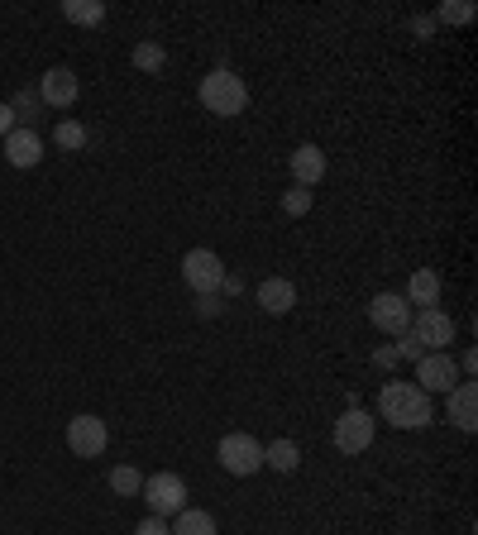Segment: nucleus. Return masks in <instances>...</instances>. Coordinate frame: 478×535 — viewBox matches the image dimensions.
Returning a JSON list of instances; mask_svg holds the SVG:
<instances>
[{
  "label": "nucleus",
  "mask_w": 478,
  "mask_h": 535,
  "mask_svg": "<svg viewBox=\"0 0 478 535\" xmlns=\"http://www.w3.org/2000/svg\"><path fill=\"white\" fill-rule=\"evenodd\" d=\"M440 287H445V282H440V273H435V268H416L402 297H407V306L426 311V306H435V301H440Z\"/></svg>",
  "instance_id": "dca6fc26"
},
{
  "label": "nucleus",
  "mask_w": 478,
  "mask_h": 535,
  "mask_svg": "<svg viewBox=\"0 0 478 535\" xmlns=\"http://www.w3.org/2000/svg\"><path fill=\"white\" fill-rule=\"evenodd\" d=\"M139 497L149 502V516H177L187 507V483H182V473H153L144 478Z\"/></svg>",
  "instance_id": "39448f33"
},
{
  "label": "nucleus",
  "mask_w": 478,
  "mask_h": 535,
  "mask_svg": "<svg viewBox=\"0 0 478 535\" xmlns=\"http://www.w3.org/2000/svg\"><path fill=\"white\" fill-rule=\"evenodd\" d=\"M397 359H426V349H421V340H416L412 330L397 335Z\"/></svg>",
  "instance_id": "a878e982"
},
{
  "label": "nucleus",
  "mask_w": 478,
  "mask_h": 535,
  "mask_svg": "<svg viewBox=\"0 0 478 535\" xmlns=\"http://www.w3.org/2000/svg\"><path fill=\"white\" fill-rule=\"evenodd\" d=\"M412 34H421V39H431V34H435V20H426V15H416V20H412Z\"/></svg>",
  "instance_id": "c85d7f7f"
},
{
  "label": "nucleus",
  "mask_w": 478,
  "mask_h": 535,
  "mask_svg": "<svg viewBox=\"0 0 478 535\" xmlns=\"http://www.w3.org/2000/svg\"><path fill=\"white\" fill-rule=\"evenodd\" d=\"M373 430H378V421H373L364 407H349L340 421H335V450L340 454H364L373 445Z\"/></svg>",
  "instance_id": "0eeeda50"
},
{
  "label": "nucleus",
  "mask_w": 478,
  "mask_h": 535,
  "mask_svg": "<svg viewBox=\"0 0 478 535\" xmlns=\"http://www.w3.org/2000/svg\"><path fill=\"white\" fill-rule=\"evenodd\" d=\"M106 445H110V426L101 421V416L82 411V416L67 421V450L77 454V459H101Z\"/></svg>",
  "instance_id": "423d86ee"
},
{
  "label": "nucleus",
  "mask_w": 478,
  "mask_h": 535,
  "mask_svg": "<svg viewBox=\"0 0 478 535\" xmlns=\"http://www.w3.org/2000/svg\"><path fill=\"white\" fill-rule=\"evenodd\" d=\"M144 488V473L130 469V464H120V469H110V493L115 497H139Z\"/></svg>",
  "instance_id": "4be33fe9"
},
{
  "label": "nucleus",
  "mask_w": 478,
  "mask_h": 535,
  "mask_svg": "<svg viewBox=\"0 0 478 535\" xmlns=\"http://www.w3.org/2000/svg\"><path fill=\"white\" fill-rule=\"evenodd\" d=\"M53 144H58L63 153L87 149V125H77V120H63V125L53 129Z\"/></svg>",
  "instance_id": "5701e85b"
},
{
  "label": "nucleus",
  "mask_w": 478,
  "mask_h": 535,
  "mask_svg": "<svg viewBox=\"0 0 478 535\" xmlns=\"http://www.w3.org/2000/svg\"><path fill=\"white\" fill-rule=\"evenodd\" d=\"M173 535H220L216 531V516L201 512V507H182L173 516Z\"/></svg>",
  "instance_id": "f3484780"
},
{
  "label": "nucleus",
  "mask_w": 478,
  "mask_h": 535,
  "mask_svg": "<svg viewBox=\"0 0 478 535\" xmlns=\"http://www.w3.org/2000/svg\"><path fill=\"white\" fill-rule=\"evenodd\" d=\"M220 469L235 473V478H249V473L263 469V445L254 435H244V430H230V435H220Z\"/></svg>",
  "instance_id": "20e7f679"
},
{
  "label": "nucleus",
  "mask_w": 478,
  "mask_h": 535,
  "mask_svg": "<svg viewBox=\"0 0 478 535\" xmlns=\"http://www.w3.org/2000/svg\"><path fill=\"white\" fill-rule=\"evenodd\" d=\"M263 464L278 469V473H297V464H302L297 440H273V445H263Z\"/></svg>",
  "instance_id": "a211bd4d"
},
{
  "label": "nucleus",
  "mask_w": 478,
  "mask_h": 535,
  "mask_svg": "<svg viewBox=\"0 0 478 535\" xmlns=\"http://www.w3.org/2000/svg\"><path fill=\"white\" fill-rule=\"evenodd\" d=\"M15 129V110H10V101H0V139Z\"/></svg>",
  "instance_id": "cd10ccee"
},
{
  "label": "nucleus",
  "mask_w": 478,
  "mask_h": 535,
  "mask_svg": "<svg viewBox=\"0 0 478 535\" xmlns=\"http://www.w3.org/2000/svg\"><path fill=\"white\" fill-rule=\"evenodd\" d=\"M369 321L383 330V335H407V325H412V306L402 292H378L369 301Z\"/></svg>",
  "instance_id": "1a4fd4ad"
},
{
  "label": "nucleus",
  "mask_w": 478,
  "mask_h": 535,
  "mask_svg": "<svg viewBox=\"0 0 478 535\" xmlns=\"http://www.w3.org/2000/svg\"><path fill=\"white\" fill-rule=\"evenodd\" d=\"M63 15L72 24H101L106 20V5L101 0H63Z\"/></svg>",
  "instance_id": "aec40b11"
},
{
  "label": "nucleus",
  "mask_w": 478,
  "mask_h": 535,
  "mask_svg": "<svg viewBox=\"0 0 478 535\" xmlns=\"http://www.w3.org/2000/svg\"><path fill=\"white\" fill-rule=\"evenodd\" d=\"M378 416L397 430H426L435 421L431 392H421L416 383L392 378V383H383V392H378Z\"/></svg>",
  "instance_id": "f257e3e1"
},
{
  "label": "nucleus",
  "mask_w": 478,
  "mask_h": 535,
  "mask_svg": "<svg viewBox=\"0 0 478 535\" xmlns=\"http://www.w3.org/2000/svg\"><path fill=\"white\" fill-rule=\"evenodd\" d=\"M455 383H459V364L450 359V349L416 359V387H421V392H450Z\"/></svg>",
  "instance_id": "9d476101"
},
{
  "label": "nucleus",
  "mask_w": 478,
  "mask_h": 535,
  "mask_svg": "<svg viewBox=\"0 0 478 535\" xmlns=\"http://www.w3.org/2000/svg\"><path fill=\"white\" fill-rule=\"evenodd\" d=\"M407 330H412L416 340H421V349H426V354H440L445 344H455V321H450V316H445L440 306H426V311H416Z\"/></svg>",
  "instance_id": "6e6552de"
},
{
  "label": "nucleus",
  "mask_w": 478,
  "mask_h": 535,
  "mask_svg": "<svg viewBox=\"0 0 478 535\" xmlns=\"http://www.w3.org/2000/svg\"><path fill=\"white\" fill-rule=\"evenodd\" d=\"M196 311H201V316H216L220 301H216V297H196Z\"/></svg>",
  "instance_id": "7c9ffc66"
},
{
  "label": "nucleus",
  "mask_w": 478,
  "mask_h": 535,
  "mask_svg": "<svg viewBox=\"0 0 478 535\" xmlns=\"http://www.w3.org/2000/svg\"><path fill=\"white\" fill-rule=\"evenodd\" d=\"M435 20L440 24H469L474 20V5H469V0H445V5L435 10Z\"/></svg>",
  "instance_id": "b1692460"
},
{
  "label": "nucleus",
  "mask_w": 478,
  "mask_h": 535,
  "mask_svg": "<svg viewBox=\"0 0 478 535\" xmlns=\"http://www.w3.org/2000/svg\"><path fill=\"white\" fill-rule=\"evenodd\" d=\"M10 110H15V125H34V120H39V110H44V96H39V91H29V86H24V91H15V101H10Z\"/></svg>",
  "instance_id": "6ab92c4d"
},
{
  "label": "nucleus",
  "mask_w": 478,
  "mask_h": 535,
  "mask_svg": "<svg viewBox=\"0 0 478 535\" xmlns=\"http://www.w3.org/2000/svg\"><path fill=\"white\" fill-rule=\"evenodd\" d=\"M163 63H168V53H163V43H153V39H144V43H134V67L139 72H163Z\"/></svg>",
  "instance_id": "412c9836"
},
{
  "label": "nucleus",
  "mask_w": 478,
  "mask_h": 535,
  "mask_svg": "<svg viewBox=\"0 0 478 535\" xmlns=\"http://www.w3.org/2000/svg\"><path fill=\"white\" fill-rule=\"evenodd\" d=\"M134 535H173V526H168L163 516H144V521L134 526Z\"/></svg>",
  "instance_id": "bb28decb"
},
{
  "label": "nucleus",
  "mask_w": 478,
  "mask_h": 535,
  "mask_svg": "<svg viewBox=\"0 0 478 535\" xmlns=\"http://www.w3.org/2000/svg\"><path fill=\"white\" fill-rule=\"evenodd\" d=\"M182 282L196 297H216L220 282H225V263H220L216 249H187L182 254Z\"/></svg>",
  "instance_id": "7ed1b4c3"
},
{
  "label": "nucleus",
  "mask_w": 478,
  "mask_h": 535,
  "mask_svg": "<svg viewBox=\"0 0 478 535\" xmlns=\"http://www.w3.org/2000/svg\"><path fill=\"white\" fill-rule=\"evenodd\" d=\"M5 158H10L15 168H39V163H44V139H39L34 129L15 125L5 134Z\"/></svg>",
  "instance_id": "f8f14e48"
},
{
  "label": "nucleus",
  "mask_w": 478,
  "mask_h": 535,
  "mask_svg": "<svg viewBox=\"0 0 478 535\" xmlns=\"http://www.w3.org/2000/svg\"><path fill=\"white\" fill-rule=\"evenodd\" d=\"M283 211L287 215H306V211H311V192H306V187H292V192H283Z\"/></svg>",
  "instance_id": "393cba45"
},
{
  "label": "nucleus",
  "mask_w": 478,
  "mask_h": 535,
  "mask_svg": "<svg viewBox=\"0 0 478 535\" xmlns=\"http://www.w3.org/2000/svg\"><path fill=\"white\" fill-rule=\"evenodd\" d=\"M39 96H44V106L67 110L77 96H82V82H77V72H72V67H48L44 82H39Z\"/></svg>",
  "instance_id": "9b49d317"
},
{
  "label": "nucleus",
  "mask_w": 478,
  "mask_h": 535,
  "mask_svg": "<svg viewBox=\"0 0 478 535\" xmlns=\"http://www.w3.org/2000/svg\"><path fill=\"white\" fill-rule=\"evenodd\" d=\"M201 106L211 110V115H220V120H235L249 106V86L239 82L230 67H211L201 77Z\"/></svg>",
  "instance_id": "f03ea898"
},
{
  "label": "nucleus",
  "mask_w": 478,
  "mask_h": 535,
  "mask_svg": "<svg viewBox=\"0 0 478 535\" xmlns=\"http://www.w3.org/2000/svg\"><path fill=\"white\" fill-rule=\"evenodd\" d=\"M287 168L297 177V187H316V182L326 177V153L316 149V144H297L292 158H287Z\"/></svg>",
  "instance_id": "ddd939ff"
},
{
  "label": "nucleus",
  "mask_w": 478,
  "mask_h": 535,
  "mask_svg": "<svg viewBox=\"0 0 478 535\" xmlns=\"http://www.w3.org/2000/svg\"><path fill=\"white\" fill-rule=\"evenodd\" d=\"M445 407H450V421H455L464 435L478 426V392L474 383H455L450 392H445Z\"/></svg>",
  "instance_id": "4468645a"
},
{
  "label": "nucleus",
  "mask_w": 478,
  "mask_h": 535,
  "mask_svg": "<svg viewBox=\"0 0 478 535\" xmlns=\"http://www.w3.org/2000/svg\"><path fill=\"white\" fill-rule=\"evenodd\" d=\"M259 306L268 316H287L292 306H297V282L287 278H263L259 282Z\"/></svg>",
  "instance_id": "2eb2a0df"
},
{
  "label": "nucleus",
  "mask_w": 478,
  "mask_h": 535,
  "mask_svg": "<svg viewBox=\"0 0 478 535\" xmlns=\"http://www.w3.org/2000/svg\"><path fill=\"white\" fill-rule=\"evenodd\" d=\"M373 359H378V364H383V368H392V364H397V349H378Z\"/></svg>",
  "instance_id": "2f4dec72"
},
{
  "label": "nucleus",
  "mask_w": 478,
  "mask_h": 535,
  "mask_svg": "<svg viewBox=\"0 0 478 535\" xmlns=\"http://www.w3.org/2000/svg\"><path fill=\"white\" fill-rule=\"evenodd\" d=\"M474 368H478V354H474V349H464V359H459V373H464V378H474Z\"/></svg>",
  "instance_id": "c756f323"
}]
</instances>
